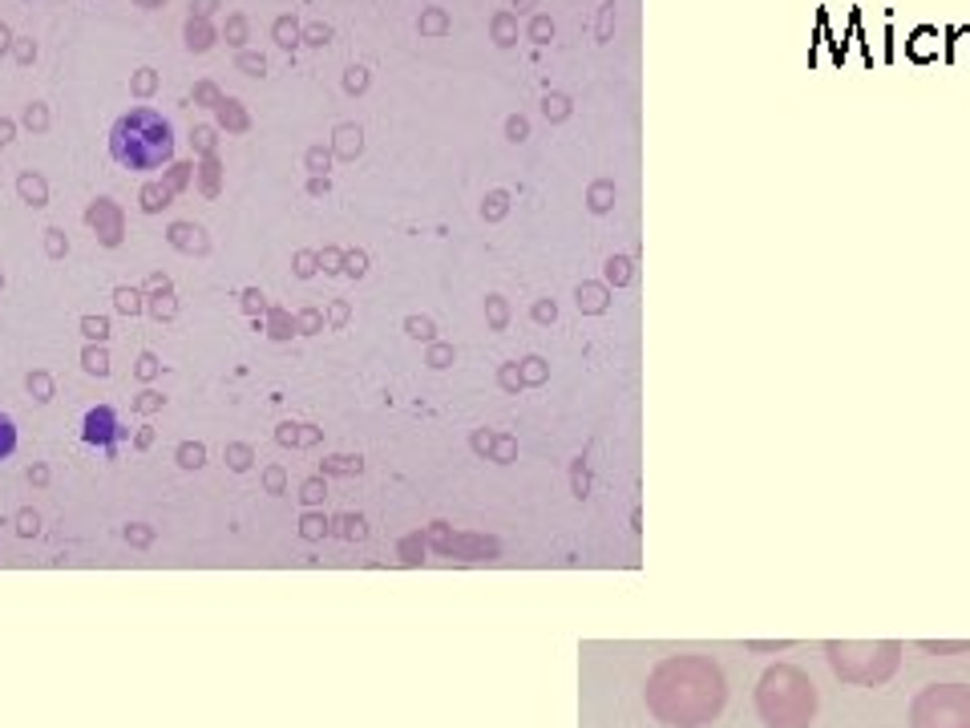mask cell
<instances>
[{
    "instance_id": "22",
    "label": "cell",
    "mask_w": 970,
    "mask_h": 728,
    "mask_svg": "<svg viewBox=\"0 0 970 728\" xmlns=\"http://www.w3.org/2000/svg\"><path fill=\"white\" fill-rule=\"evenodd\" d=\"M315 271H320V255H315V251H295V275L299 280H312Z\"/></svg>"
},
{
    "instance_id": "39",
    "label": "cell",
    "mask_w": 970,
    "mask_h": 728,
    "mask_svg": "<svg viewBox=\"0 0 970 728\" xmlns=\"http://www.w3.org/2000/svg\"><path fill=\"white\" fill-rule=\"evenodd\" d=\"M29 482L32 485H48V466H29Z\"/></svg>"
},
{
    "instance_id": "16",
    "label": "cell",
    "mask_w": 970,
    "mask_h": 728,
    "mask_svg": "<svg viewBox=\"0 0 970 728\" xmlns=\"http://www.w3.org/2000/svg\"><path fill=\"white\" fill-rule=\"evenodd\" d=\"M162 409H166V396H162L158 388L146 385L142 393L134 396V413H137V417H154V413H162Z\"/></svg>"
},
{
    "instance_id": "11",
    "label": "cell",
    "mask_w": 970,
    "mask_h": 728,
    "mask_svg": "<svg viewBox=\"0 0 970 728\" xmlns=\"http://www.w3.org/2000/svg\"><path fill=\"white\" fill-rule=\"evenodd\" d=\"M24 388H29L32 401H40V404H48L57 396V385H53V377H48L45 368H32L29 377H24Z\"/></svg>"
},
{
    "instance_id": "25",
    "label": "cell",
    "mask_w": 970,
    "mask_h": 728,
    "mask_svg": "<svg viewBox=\"0 0 970 728\" xmlns=\"http://www.w3.org/2000/svg\"><path fill=\"white\" fill-rule=\"evenodd\" d=\"M267 332H271L275 340H287L291 332H295V320H291L287 312H279V307H275V312H271V328H267Z\"/></svg>"
},
{
    "instance_id": "18",
    "label": "cell",
    "mask_w": 970,
    "mask_h": 728,
    "mask_svg": "<svg viewBox=\"0 0 970 728\" xmlns=\"http://www.w3.org/2000/svg\"><path fill=\"white\" fill-rule=\"evenodd\" d=\"M21 199H24V202H32V207H45V199H48L45 182H40L37 174H24V178H21Z\"/></svg>"
},
{
    "instance_id": "34",
    "label": "cell",
    "mask_w": 970,
    "mask_h": 728,
    "mask_svg": "<svg viewBox=\"0 0 970 728\" xmlns=\"http://www.w3.org/2000/svg\"><path fill=\"white\" fill-rule=\"evenodd\" d=\"M348 315H352V307H348L344 299H336V304L328 307V324H331V328H344V324H348Z\"/></svg>"
},
{
    "instance_id": "38",
    "label": "cell",
    "mask_w": 970,
    "mask_h": 728,
    "mask_svg": "<svg viewBox=\"0 0 970 728\" xmlns=\"http://www.w3.org/2000/svg\"><path fill=\"white\" fill-rule=\"evenodd\" d=\"M150 445H154V429H150V425H142V429L134 433V449H150Z\"/></svg>"
},
{
    "instance_id": "23",
    "label": "cell",
    "mask_w": 970,
    "mask_h": 728,
    "mask_svg": "<svg viewBox=\"0 0 970 728\" xmlns=\"http://www.w3.org/2000/svg\"><path fill=\"white\" fill-rule=\"evenodd\" d=\"M142 291L146 296H166V291H174V283H170L166 271H150L146 275V283H142Z\"/></svg>"
},
{
    "instance_id": "15",
    "label": "cell",
    "mask_w": 970,
    "mask_h": 728,
    "mask_svg": "<svg viewBox=\"0 0 970 728\" xmlns=\"http://www.w3.org/2000/svg\"><path fill=\"white\" fill-rule=\"evenodd\" d=\"M77 328L89 344H105V340H110V320H105V315H81Z\"/></svg>"
},
{
    "instance_id": "7",
    "label": "cell",
    "mask_w": 970,
    "mask_h": 728,
    "mask_svg": "<svg viewBox=\"0 0 970 728\" xmlns=\"http://www.w3.org/2000/svg\"><path fill=\"white\" fill-rule=\"evenodd\" d=\"M85 218H89V226H97V235H101L105 247H118L121 243V215L113 210L110 199H97L93 207H89Z\"/></svg>"
},
{
    "instance_id": "32",
    "label": "cell",
    "mask_w": 970,
    "mask_h": 728,
    "mask_svg": "<svg viewBox=\"0 0 970 728\" xmlns=\"http://www.w3.org/2000/svg\"><path fill=\"white\" fill-rule=\"evenodd\" d=\"M37 526H40L37 510H21V514H16V534H37Z\"/></svg>"
},
{
    "instance_id": "1",
    "label": "cell",
    "mask_w": 970,
    "mask_h": 728,
    "mask_svg": "<svg viewBox=\"0 0 970 728\" xmlns=\"http://www.w3.org/2000/svg\"><path fill=\"white\" fill-rule=\"evenodd\" d=\"M647 708L659 724L703 728L724 712L728 679L708 655H667L647 676Z\"/></svg>"
},
{
    "instance_id": "45",
    "label": "cell",
    "mask_w": 970,
    "mask_h": 728,
    "mask_svg": "<svg viewBox=\"0 0 970 728\" xmlns=\"http://www.w3.org/2000/svg\"><path fill=\"white\" fill-rule=\"evenodd\" d=\"M279 40H283V45H291V24H287V21L279 24Z\"/></svg>"
},
{
    "instance_id": "24",
    "label": "cell",
    "mask_w": 970,
    "mask_h": 728,
    "mask_svg": "<svg viewBox=\"0 0 970 728\" xmlns=\"http://www.w3.org/2000/svg\"><path fill=\"white\" fill-rule=\"evenodd\" d=\"M239 299H242V312H247V315H263L267 312V299H263V291H259V288H242Z\"/></svg>"
},
{
    "instance_id": "27",
    "label": "cell",
    "mask_w": 970,
    "mask_h": 728,
    "mask_svg": "<svg viewBox=\"0 0 970 728\" xmlns=\"http://www.w3.org/2000/svg\"><path fill=\"white\" fill-rule=\"evenodd\" d=\"M263 485H267V493H283V485H287V469H283V466H267L263 469Z\"/></svg>"
},
{
    "instance_id": "2",
    "label": "cell",
    "mask_w": 970,
    "mask_h": 728,
    "mask_svg": "<svg viewBox=\"0 0 970 728\" xmlns=\"http://www.w3.org/2000/svg\"><path fill=\"white\" fill-rule=\"evenodd\" d=\"M110 158L126 170H137V174L170 166V158H174V126H170V118H162L150 105L121 113L110 129Z\"/></svg>"
},
{
    "instance_id": "28",
    "label": "cell",
    "mask_w": 970,
    "mask_h": 728,
    "mask_svg": "<svg viewBox=\"0 0 970 728\" xmlns=\"http://www.w3.org/2000/svg\"><path fill=\"white\" fill-rule=\"evenodd\" d=\"M275 441H279L283 449H299V425H291V421H283V425L275 429Z\"/></svg>"
},
{
    "instance_id": "41",
    "label": "cell",
    "mask_w": 970,
    "mask_h": 728,
    "mask_svg": "<svg viewBox=\"0 0 970 728\" xmlns=\"http://www.w3.org/2000/svg\"><path fill=\"white\" fill-rule=\"evenodd\" d=\"M154 89V77H150V69H142V77H137V93H150Z\"/></svg>"
},
{
    "instance_id": "9",
    "label": "cell",
    "mask_w": 970,
    "mask_h": 728,
    "mask_svg": "<svg viewBox=\"0 0 970 728\" xmlns=\"http://www.w3.org/2000/svg\"><path fill=\"white\" fill-rule=\"evenodd\" d=\"M81 368L89 377H110V348L105 344H85L81 348Z\"/></svg>"
},
{
    "instance_id": "4",
    "label": "cell",
    "mask_w": 970,
    "mask_h": 728,
    "mask_svg": "<svg viewBox=\"0 0 970 728\" xmlns=\"http://www.w3.org/2000/svg\"><path fill=\"white\" fill-rule=\"evenodd\" d=\"M833 671H837L845 684H861V688H877L902 663V644L897 639H829L824 644Z\"/></svg>"
},
{
    "instance_id": "26",
    "label": "cell",
    "mask_w": 970,
    "mask_h": 728,
    "mask_svg": "<svg viewBox=\"0 0 970 728\" xmlns=\"http://www.w3.org/2000/svg\"><path fill=\"white\" fill-rule=\"evenodd\" d=\"M162 207H166V191H162V186H146L142 191V210L146 215H158Z\"/></svg>"
},
{
    "instance_id": "12",
    "label": "cell",
    "mask_w": 970,
    "mask_h": 728,
    "mask_svg": "<svg viewBox=\"0 0 970 728\" xmlns=\"http://www.w3.org/2000/svg\"><path fill=\"white\" fill-rule=\"evenodd\" d=\"M174 461L182 469H202L207 466V445L202 441H178L174 445Z\"/></svg>"
},
{
    "instance_id": "8",
    "label": "cell",
    "mask_w": 970,
    "mask_h": 728,
    "mask_svg": "<svg viewBox=\"0 0 970 728\" xmlns=\"http://www.w3.org/2000/svg\"><path fill=\"white\" fill-rule=\"evenodd\" d=\"M166 239H170V247L182 251V255H202V251H207V235L194 223H174L166 231Z\"/></svg>"
},
{
    "instance_id": "19",
    "label": "cell",
    "mask_w": 970,
    "mask_h": 728,
    "mask_svg": "<svg viewBox=\"0 0 970 728\" xmlns=\"http://www.w3.org/2000/svg\"><path fill=\"white\" fill-rule=\"evenodd\" d=\"M158 372H162V360L154 352H142L137 356V364H134V377L142 380V385H150V380H158Z\"/></svg>"
},
{
    "instance_id": "6",
    "label": "cell",
    "mask_w": 970,
    "mask_h": 728,
    "mask_svg": "<svg viewBox=\"0 0 970 728\" xmlns=\"http://www.w3.org/2000/svg\"><path fill=\"white\" fill-rule=\"evenodd\" d=\"M121 437H126V429L118 425V413H113L110 404L89 409L85 421H81V441L97 445V449H105V453H113V441H121Z\"/></svg>"
},
{
    "instance_id": "42",
    "label": "cell",
    "mask_w": 970,
    "mask_h": 728,
    "mask_svg": "<svg viewBox=\"0 0 970 728\" xmlns=\"http://www.w3.org/2000/svg\"><path fill=\"white\" fill-rule=\"evenodd\" d=\"M489 315H493V324L506 320V307H501V299H493V304H489Z\"/></svg>"
},
{
    "instance_id": "29",
    "label": "cell",
    "mask_w": 970,
    "mask_h": 728,
    "mask_svg": "<svg viewBox=\"0 0 970 728\" xmlns=\"http://www.w3.org/2000/svg\"><path fill=\"white\" fill-rule=\"evenodd\" d=\"M299 498H304L307 506H315V502H323V477H307V482L299 485Z\"/></svg>"
},
{
    "instance_id": "40",
    "label": "cell",
    "mask_w": 970,
    "mask_h": 728,
    "mask_svg": "<svg viewBox=\"0 0 970 728\" xmlns=\"http://www.w3.org/2000/svg\"><path fill=\"white\" fill-rule=\"evenodd\" d=\"M409 332H412V336H428L433 328H428V320H417V315H412V320H409Z\"/></svg>"
},
{
    "instance_id": "35",
    "label": "cell",
    "mask_w": 970,
    "mask_h": 728,
    "mask_svg": "<svg viewBox=\"0 0 970 728\" xmlns=\"http://www.w3.org/2000/svg\"><path fill=\"white\" fill-rule=\"evenodd\" d=\"M299 530H304V538H320L323 534V514H304Z\"/></svg>"
},
{
    "instance_id": "21",
    "label": "cell",
    "mask_w": 970,
    "mask_h": 728,
    "mask_svg": "<svg viewBox=\"0 0 970 728\" xmlns=\"http://www.w3.org/2000/svg\"><path fill=\"white\" fill-rule=\"evenodd\" d=\"M13 449H16V425H13V417L0 413V461L13 457Z\"/></svg>"
},
{
    "instance_id": "31",
    "label": "cell",
    "mask_w": 970,
    "mask_h": 728,
    "mask_svg": "<svg viewBox=\"0 0 970 728\" xmlns=\"http://www.w3.org/2000/svg\"><path fill=\"white\" fill-rule=\"evenodd\" d=\"M352 469H360V461L356 457H328L323 461V474H352Z\"/></svg>"
},
{
    "instance_id": "33",
    "label": "cell",
    "mask_w": 970,
    "mask_h": 728,
    "mask_svg": "<svg viewBox=\"0 0 970 728\" xmlns=\"http://www.w3.org/2000/svg\"><path fill=\"white\" fill-rule=\"evenodd\" d=\"M126 538L134 542V546H150L154 530H150V526H142V522H134V526H126Z\"/></svg>"
},
{
    "instance_id": "13",
    "label": "cell",
    "mask_w": 970,
    "mask_h": 728,
    "mask_svg": "<svg viewBox=\"0 0 970 728\" xmlns=\"http://www.w3.org/2000/svg\"><path fill=\"white\" fill-rule=\"evenodd\" d=\"M223 461L234 469V474H247V469L255 466V449H251L247 441H231V445L223 449Z\"/></svg>"
},
{
    "instance_id": "10",
    "label": "cell",
    "mask_w": 970,
    "mask_h": 728,
    "mask_svg": "<svg viewBox=\"0 0 970 728\" xmlns=\"http://www.w3.org/2000/svg\"><path fill=\"white\" fill-rule=\"evenodd\" d=\"M113 307H118L121 315H129V320H134V315L146 312V291L142 288H118V291H113Z\"/></svg>"
},
{
    "instance_id": "43",
    "label": "cell",
    "mask_w": 970,
    "mask_h": 728,
    "mask_svg": "<svg viewBox=\"0 0 970 728\" xmlns=\"http://www.w3.org/2000/svg\"><path fill=\"white\" fill-rule=\"evenodd\" d=\"M525 364H530V368H525V377H530V380H542V360H525Z\"/></svg>"
},
{
    "instance_id": "30",
    "label": "cell",
    "mask_w": 970,
    "mask_h": 728,
    "mask_svg": "<svg viewBox=\"0 0 970 728\" xmlns=\"http://www.w3.org/2000/svg\"><path fill=\"white\" fill-rule=\"evenodd\" d=\"M320 267H323V271H328V275H340V271H344V255H340L336 247L320 251Z\"/></svg>"
},
{
    "instance_id": "3",
    "label": "cell",
    "mask_w": 970,
    "mask_h": 728,
    "mask_svg": "<svg viewBox=\"0 0 970 728\" xmlns=\"http://www.w3.org/2000/svg\"><path fill=\"white\" fill-rule=\"evenodd\" d=\"M756 712L768 728H808L816 720V688L797 663H772L756 684Z\"/></svg>"
},
{
    "instance_id": "37",
    "label": "cell",
    "mask_w": 970,
    "mask_h": 728,
    "mask_svg": "<svg viewBox=\"0 0 970 728\" xmlns=\"http://www.w3.org/2000/svg\"><path fill=\"white\" fill-rule=\"evenodd\" d=\"M320 437H323V429H315V425H299V449H312V445H320Z\"/></svg>"
},
{
    "instance_id": "46",
    "label": "cell",
    "mask_w": 970,
    "mask_h": 728,
    "mask_svg": "<svg viewBox=\"0 0 970 728\" xmlns=\"http://www.w3.org/2000/svg\"><path fill=\"white\" fill-rule=\"evenodd\" d=\"M0 288H4V271H0Z\"/></svg>"
},
{
    "instance_id": "20",
    "label": "cell",
    "mask_w": 970,
    "mask_h": 728,
    "mask_svg": "<svg viewBox=\"0 0 970 728\" xmlns=\"http://www.w3.org/2000/svg\"><path fill=\"white\" fill-rule=\"evenodd\" d=\"M45 255L48 259H65V255H69V239H65V231L48 226V231H45Z\"/></svg>"
},
{
    "instance_id": "17",
    "label": "cell",
    "mask_w": 970,
    "mask_h": 728,
    "mask_svg": "<svg viewBox=\"0 0 970 728\" xmlns=\"http://www.w3.org/2000/svg\"><path fill=\"white\" fill-rule=\"evenodd\" d=\"M320 328H323V312H320V307H299V312H295V332H299V336H315Z\"/></svg>"
},
{
    "instance_id": "14",
    "label": "cell",
    "mask_w": 970,
    "mask_h": 728,
    "mask_svg": "<svg viewBox=\"0 0 970 728\" xmlns=\"http://www.w3.org/2000/svg\"><path fill=\"white\" fill-rule=\"evenodd\" d=\"M146 312H150L158 324L174 320V315H178V299H174V291H166V296H146Z\"/></svg>"
},
{
    "instance_id": "44",
    "label": "cell",
    "mask_w": 970,
    "mask_h": 728,
    "mask_svg": "<svg viewBox=\"0 0 970 728\" xmlns=\"http://www.w3.org/2000/svg\"><path fill=\"white\" fill-rule=\"evenodd\" d=\"M29 126H45V113H40V110H29Z\"/></svg>"
},
{
    "instance_id": "36",
    "label": "cell",
    "mask_w": 970,
    "mask_h": 728,
    "mask_svg": "<svg viewBox=\"0 0 970 728\" xmlns=\"http://www.w3.org/2000/svg\"><path fill=\"white\" fill-rule=\"evenodd\" d=\"M344 271H348V275H356V280H360V275L368 271V259H364V251H352V255L344 259Z\"/></svg>"
},
{
    "instance_id": "5",
    "label": "cell",
    "mask_w": 970,
    "mask_h": 728,
    "mask_svg": "<svg viewBox=\"0 0 970 728\" xmlns=\"http://www.w3.org/2000/svg\"><path fill=\"white\" fill-rule=\"evenodd\" d=\"M910 728H970V688L930 684L910 700Z\"/></svg>"
}]
</instances>
